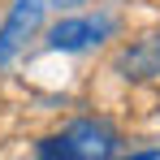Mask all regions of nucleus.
I'll list each match as a JSON object with an SVG mask.
<instances>
[{
    "instance_id": "obj_4",
    "label": "nucleus",
    "mask_w": 160,
    "mask_h": 160,
    "mask_svg": "<svg viewBox=\"0 0 160 160\" xmlns=\"http://www.w3.org/2000/svg\"><path fill=\"white\" fill-rule=\"evenodd\" d=\"M100 35H108L104 18H65L48 30V48L52 52H82V48L100 43Z\"/></svg>"
},
{
    "instance_id": "obj_3",
    "label": "nucleus",
    "mask_w": 160,
    "mask_h": 160,
    "mask_svg": "<svg viewBox=\"0 0 160 160\" xmlns=\"http://www.w3.org/2000/svg\"><path fill=\"white\" fill-rule=\"evenodd\" d=\"M39 22H43V0H18L13 4V13L0 26V69L22 52V43L39 30Z\"/></svg>"
},
{
    "instance_id": "obj_1",
    "label": "nucleus",
    "mask_w": 160,
    "mask_h": 160,
    "mask_svg": "<svg viewBox=\"0 0 160 160\" xmlns=\"http://www.w3.org/2000/svg\"><path fill=\"white\" fill-rule=\"evenodd\" d=\"M43 160H108L121 152V134L112 130L108 121H74L69 130L61 134H48V138H39V147H35Z\"/></svg>"
},
{
    "instance_id": "obj_2",
    "label": "nucleus",
    "mask_w": 160,
    "mask_h": 160,
    "mask_svg": "<svg viewBox=\"0 0 160 160\" xmlns=\"http://www.w3.org/2000/svg\"><path fill=\"white\" fill-rule=\"evenodd\" d=\"M112 69H117L126 82L160 78V30H152V35H138L134 43H126V48L117 52V61H112Z\"/></svg>"
},
{
    "instance_id": "obj_5",
    "label": "nucleus",
    "mask_w": 160,
    "mask_h": 160,
    "mask_svg": "<svg viewBox=\"0 0 160 160\" xmlns=\"http://www.w3.org/2000/svg\"><path fill=\"white\" fill-rule=\"evenodd\" d=\"M56 4H78V0H56Z\"/></svg>"
}]
</instances>
